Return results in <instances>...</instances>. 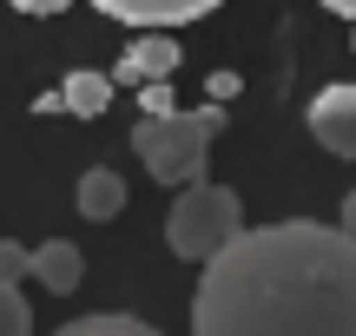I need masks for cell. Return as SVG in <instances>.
<instances>
[{"label": "cell", "mask_w": 356, "mask_h": 336, "mask_svg": "<svg viewBox=\"0 0 356 336\" xmlns=\"http://www.w3.org/2000/svg\"><path fill=\"white\" fill-rule=\"evenodd\" d=\"M198 336H356V237L343 224H257L204 258Z\"/></svg>", "instance_id": "1"}, {"label": "cell", "mask_w": 356, "mask_h": 336, "mask_svg": "<svg viewBox=\"0 0 356 336\" xmlns=\"http://www.w3.org/2000/svg\"><path fill=\"white\" fill-rule=\"evenodd\" d=\"M225 132V99L198 106V112H145L139 126H132V152L145 158V171H152L159 185H191L204 178V158H211V139Z\"/></svg>", "instance_id": "2"}, {"label": "cell", "mask_w": 356, "mask_h": 336, "mask_svg": "<svg viewBox=\"0 0 356 336\" xmlns=\"http://www.w3.org/2000/svg\"><path fill=\"white\" fill-rule=\"evenodd\" d=\"M238 231H244V205H238L231 185H211V178L178 185V198H172V211H165V244H172V258L204 264V258H218Z\"/></svg>", "instance_id": "3"}, {"label": "cell", "mask_w": 356, "mask_h": 336, "mask_svg": "<svg viewBox=\"0 0 356 336\" xmlns=\"http://www.w3.org/2000/svg\"><path fill=\"white\" fill-rule=\"evenodd\" d=\"M310 139L337 158H356V86H323L310 99Z\"/></svg>", "instance_id": "4"}, {"label": "cell", "mask_w": 356, "mask_h": 336, "mask_svg": "<svg viewBox=\"0 0 356 336\" xmlns=\"http://www.w3.org/2000/svg\"><path fill=\"white\" fill-rule=\"evenodd\" d=\"M92 7L126 26H185V20H204L218 0H92Z\"/></svg>", "instance_id": "5"}, {"label": "cell", "mask_w": 356, "mask_h": 336, "mask_svg": "<svg viewBox=\"0 0 356 336\" xmlns=\"http://www.w3.org/2000/svg\"><path fill=\"white\" fill-rule=\"evenodd\" d=\"M79 277H86V251H79V244H66V237L33 244V284H40V290L66 297V290H79Z\"/></svg>", "instance_id": "6"}, {"label": "cell", "mask_w": 356, "mask_h": 336, "mask_svg": "<svg viewBox=\"0 0 356 336\" xmlns=\"http://www.w3.org/2000/svg\"><path fill=\"white\" fill-rule=\"evenodd\" d=\"M178 66V40H132V53L119 60V73H113V86H152V79H165Z\"/></svg>", "instance_id": "7"}, {"label": "cell", "mask_w": 356, "mask_h": 336, "mask_svg": "<svg viewBox=\"0 0 356 336\" xmlns=\"http://www.w3.org/2000/svg\"><path fill=\"white\" fill-rule=\"evenodd\" d=\"M106 106H113V79H106V73H73L60 92L40 99V112H79V119H92V112H106Z\"/></svg>", "instance_id": "8"}, {"label": "cell", "mask_w": 356, "mask_h": 336, "mask_svg": "<svg viewBox=\"0 0 356 336\" xmlns=\"http://www.w3.org/2000/svg\"><path fill=\"white\" fill-rule=\"evenodd\" d=\"M73 205H79V218H119V205H126V178L119 171H86L79 178V192H73Z\"/></svg>", "instance_id": "9"}, {"label": "cell", "mask_w": 356, "mask_h": 336, "mask_svg": "<svg viewBox=\"0 0 356 336\" xmlns=\"http://www.w3.org/2000/svg\"><path fill=\"white\" fill-rule=\"evenodd\" d=\"M53 336H159V330L139 324V317H79V324H66Z\"/></svg>", "instance_id": "10"}, {"label": "cell", "mask_w": 356, "mask_h": 336, "mask_svg": "<svg viewBox=\"0 0 356 336\" xmlns=\"http://www.w3.org/2000/svg\"><path fill=\"white\" fill-rule=\"evenodd\" d=\"M0 336H33V310H26L13 277H0Z\"/></svg>", "instance_id": "11"}, {"label": "cell", "mask_w": 356, "mask_h": 336, "mask_svg": "<svg viewBox=\"0 0 356 336\" xmlns=\"http://www.w3.org/2000/svg\"><path fill=\"white\" fill-rule=\"evenodd\" d=\"M0 277H13V284H20V277H33V251L7 237V244H0Z\"/></svg>", "instance_id": "12"}, {"label": "cell", "mask_w": 356, "mask_h": 336, "mask_svg": "<svg viewBox=\"0 0 356 336\" xmlns=\"http://www.w3.org/2000/svg\"><path fill=\"white\" fill-rule=\"evenodd\" d=\"M13 7H20V13H40V20H47V13H66L73 0H13Z\"/></svg>", "instance_id": "13"}, {"label": "cell", "mask_w": 356, "mask_h": 336, "mask_svg": "<svg viewBox=\"0 0 356 336\" xmlns=\"http://www.w3.org/2000/svg\"><path fill=\"white\" fill-rule=\"evenodd\" d=\"M343 231H350V237H356V192H350V198H343Z\"/></svg>", "instance_id": "14"}, {"label": "cell", "mask_w": 356, "mask_h": 336, "mask_svg": "<svg viewBox=\"0 0 356 336\" xmlns=\"http://www.w3.org/2000/svg\"><path fill=\"white\" fill-rule=\"evenodd\" d=\"M330 13H343V20H356V0H323Z\"/></svg>", "instance_id": "15"}, {"label": "cell", "mask_w": 356, "mask_h": 336, "mask_svg": "<svg viewBox=\"0 0 356 336\" xmlns=\"http://www.w3.org/2000/svg\"><path fill=\"white\" fill-rule=\"evenodd\" d=\"M350 26H356V20H350Z\"/></svg>", "instance_id": "16"}]
</instances>
